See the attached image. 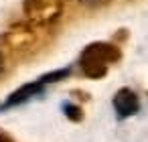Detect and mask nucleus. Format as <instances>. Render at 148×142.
<instances>
[{"mask_svg": "<svg viewBox=\"0 0 148 142\" xmlns=\"http://www.w3.org/2000/svg\"><path fill=\"white\" fill-rule=\"evenodd\" d=\"M0 142H14V140H12V136H8L4 130H0Z\"/></svg>", "mask_w": 148, "mask_h": 142, "instance_id": "nucleus-7", "label": "nucleus"}, {"mask_svg": "<svg viewBox=\"0 0 148 142\" xmlns=\"http://www.w3.org/2000/svg\"><path fill=\"white\" fill-rule=\"evenodd\" d=\"M63 12L61 0H25V14L31 25L47 27L55 23Z\"/></svg>", "mask_w": 148, "mask_h": 142, "instance_id": "nucleus-2", "label": "nucleus"}, {"mask_svg": "<svg viewBox=\"0 0 148 142\" xmlns=\"http://www.w3.org/2000/svg\"><path fill=\"white\" fill-rule=\"evenodd\" d=\"M63 110H65V116H67L69 120H73V122H79V120L83 118L81 108L75 106V104H71V102H65V104H63Z\"/></svg>", "mask_w": 148, "mask_h": 142, "instance_id": "nucleus-6", "label": "nucleus"}, {"mask_svg": "<svg viewBox=\"0 0 148 142\" xmlns=\"http://www.w3.org/2000/svg\"><path fill=\"white\" fill-rule=\"evenodd\" d=\"M112 104H114L116 116H118L120 120L130 118V116L138 114V110H140V99H138L136 91L130 89V87H122V89H118V91L114 93Z\"/></svg>", "mask_w": 148, "mask_h": 142, "instance_id": "nucleus-3", "label": "nucleus"}, {"mask_svg": "<svg viewBox=\"0 0 148 142\" xmlns=\"http://www.w3.org/2000/svg\"><path fill=\"white\" fill-rule=\"evenodd\" d=\"M122 57L120 49L110 43H91L79 55V67L89 79H101L112 63H118Z\"/></svg>", "mask_w": 148, "mask_h": 142, "instance_id": "nucleus-1", "label": "nucleus"}, {"mask_svg": "<svg viewBox=\"0 0 148 142\" xmlns=\"http://www.w3.org/2000/svg\"><path fill=\"white\" fill-rule=\"evenodd\" d=\"M33 39H35L33 29H31V27H25V25H16L14 29H10V31L2 37L4 45L10 47V49H27V47L33 43Z\"/></svg>", "mask_w": 148, "mask_h": 142, "instance_id": "nucleus-5", "label": "nucleus"}, {"mask_svg": "<svg viewBox=\"0 0 148 142\" xmlns=\"http://www.w3.org/2000/svg\"><path fill=\"white\" fill-rule=\"evenodd\" d=\"M43 91H45V83H43L41 79H37V81H33V83H27V85L18 87L14 93H10V97L2 104V108H0V110H6V108H12V106H21V104L33 99V97H37V95H43Z\"/></svg>", "mask_w": 148, "mask_h": 142, "instance_id": "nucleus-4", "label": "nucleus"}, {"mask_svg": "<svg viewBox=\"0 0 148 142\" xmlns=\"http://www.w3.org/2000/svg\"><path fill=\"white\" fill-rule=\"evenodd\" d=\"M0 71H2V55H0Z\"/></svg>", "mask_w": 148, "mask_h": 142, "instance_id": "nucleus-8", "label": "nucleus"}]
</instances>
